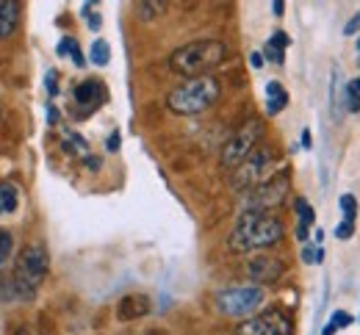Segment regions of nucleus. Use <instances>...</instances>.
Instances as JSON below:
<instances>
[{"label":"nucleus","mask_w":360,"mask_h":335,"mask_svg":"<svg viewBox=\"0 0 360 335\" xmlns=\"http://www.w3.org/2000/svg\"><path fill=\"white\" fill-rule=\"evenodd\" d=\"M271 11H274V14L280 17V14L285 11V3H283V0H274V3H271Z\"/></svg>","instance_id":"473e14b6"},{"label":"nucleus","mask_w":360,"mask_h":335,"mask_svg":"<svg viewBox=\"0 0 360 335\" xmlns=\"http://www.w3.org/2000/svg\"><path fill=\"white\" fill-rule=\"evenodd\" d=\"M47 92H50V95H56V92H58V72H56V70H50V72H47Z\"/></svg>","instance_id":"cd10ccee"},{"label":"nucleus","mask_w":360,"mask_h":335,"mask_svg":"<svg viewBox=\"0 0 360 335\" xmlns=\"http://www.w3.org/2000/svg\"><path fill=\"white\" fill-rule=\"evenodd\" d=\"M64 147L70 150V152H78V155H86V142L81 139V136H75V133H67V142H64Z\"/></svg>","instance_id":"aec40b11"},{"label":"nucleus","mask_w":360,"mask_h":335,"mask_svg":"<svg viewBox=\"0 0 360 335\" xmlns=\"http://www.w3.org/2000/svg\"><path fill=\"white\" fill-rule=\"evenodd\" d=\"M302 261H305V263H321V261H324V249H321V247L305 244V249H302Z\"/></svg>","instance_id":"412c9836"},{"label":"nucleus","mask_w":360,"mask_h":335,"mask_svg":"<svg viewBox=\"0 0 360 335\" xmlns=\"http://www.w3.org/2000/svg\"><path fill=\"white\" fill-rule=\"evenodd\" d=\"M11 247H14L11 236H8L6 230H0V263H6V261H8V255H11Z\"/></svg>","instance_id":"4be33fe9"},{"label":"nucleus","mask_w":360,"mask_h":335,"mask_svg":"<svg viewBox=\"0 0 360 335\" xmlns=\"http://www.w3.org/2000/svg\"><path fill=\"white\" fill-rule=\"evenodd\" d=\"M164 8H167V3H139V14H141V17L158 14V11H164Z\"/></svg>","instance_id":"b1692460"},{"label":"nucleus","mask_w":360,"mask_h":335,"mask_svg":"<svg viewBox=\"0 0 360 335\" xmlns=\"http://www.w3.org/2000/svg\"><path fill=\"white\" fill-rule=\"evenodd\" d=\"M302 147H305V150L314 147V142H311V131H302Z\"/></svg>","instance_id":"f704fd0d"},{"label":"nucleus","mask_w":360,"mask_h":335,"mask_svg":"<svg viewBox=\"0 0 360 335\" xmlns=\"http://www.w3.org/2000/svg\"><path fill=\"white\" fill-rule=\"evenodd\" d=\"M150 310H153V302H150V296H144V294H128V296H122L120 305H117L120 322H136V319L147 316Z\"/></svg>","instance_id":"9b49d317"},{"label":"nucleus","mask_w":360,"mask_h":335,"mask_svg":"<svg viewBox=\"0 0 360 335\" xmlns=\"http://www.w3.org/2000/svg\"><path fill=\"white\" fill-rule=\"evenodd\" d=\"M358 31H360V11H358V14H355V17H352V20H349V22H347V28H344V34L349 37V34H358Z\"/></svg>","instance_id":"c85d7f7f"},{"label":"nucleus","mask_w":360,"mask_h":335,"mask_svg":"<svg viewBox=\"0 0 360 335\" xmlns=\"http://www.w3.org/2000/svg\"><path fill=\"white\" fill-rule=\"evenodd\" d=\"M271 164H274V150L266 147V144L255 147V150L236 166V172H233V189H250V192H252L255 186H261V183L266 180Z\"/></svg>","instance_id":"423d86ee"},{"label":"nucleus","mask_w":360,"mask_h":335,"mask_svg":"<svg viewBox=\"0 0 360 335\" xmlns=\"http://www.w3.org/2000/svg\"><path fill=\"white\" fill-rule=\"evenodd\" d=\"M294 205H297V216H300V225L311 228V225H314V219H316V214H314V208H311V202H308V199H297Z\"/></svg>","instance_id":"a211bd4d"},{"label":"nucleus","mask_w":360,"mask_h":335,"mask_svg":"<svg viewBox=\"0 0 360 335\" xmlns=\"http://www.w3.org/2000/svg\"><path fill=\"white\" fill-rule=\"evenodd\" d=\"M283 233L285 228L277 216L241 211L227 244L233 252H255V249H266V247H274L277 241H283Z\"/></svg>","instance_id":"f257e3e1"},{"label":"nucleus","mask_w":360,"mask_h":335,"mask_svg":"<svg viewBox=\"0 0 360 335\" xmlns=\"http://www.w3.org/2000/svg\"><path fill=\"white\" fill-rule=\"evenodd\" d=\"M103 100H105V89H103L100 81H84V84L75 89V105H81L84 114H91Z\"/></svg>","instance_id":"f8f14e48"},{"label":"nucleus","mask_w":360,"mask_h":335,"mask_svg":"<svg viewBox=\"0 0 360 335\" xmlns=\"http://www.w3.org/2000/svg\"><path fill=\"white\" fill-rule=\"evenodd\" d=\"M47 117H50V125H56V122H58V108L50 105V108H47Z\"/></svg>","instance_id":"72a5a7b5"},{"label":"nucleus","mask_w":360,"mask_h":335,"mask_svg":"<svg viewBox=\"0 0 360 335\" xmlns=\"http://www.w3.org/2000/svg\"><path fill=\"white\" fill-rule=\"evenodd\" d=\"M288 42H291V39H288L283 31H277V34L269 39V45H271V48H277V50H285V48H288Z\"/></svg>","instance_id":"bb28decb"},{"label":"nucleus","mask_w":360,"mask_h":335,"mask_svg":"<svg viewBox=\"0 0 360 335\" xmlns=\"http://www.w3.org/2000/svg\"><path fill=\"white\" fill-rule=\"evenodd\" d=\"M108 61H111V48H108V42H105V39H94V45H91V64L105 67Z\"/></svg>","instance_id":"f3484780"},{"label":"nucleus","mask_w":360,"mask_h":335,"mask_svg":"<svg viewBox=\"0 0 360 335\" xmlns=\"http://www.w3.org/2000/svg\"><path fill=\"white\" fill-rule=\"evenodd\" d=\"M227 58V45L219 39H197V42H188L172 53L169 58V67L188 78H200L205 72H211L214 67H219Z\"/></svg>","instance_id":"f03ea898"},{"label":"nucleus","mask_w":360,"mask_h":335,"mask_svg":"<svg viewBox=\"0 0 360 335\" xmlns=\"http://www.w3.org/2000/svg\"><path fill=\"white\" fill-rule=\"evenodd\" d=\"M266 58H269V61H274V64H283V50L266 45Z\"/></svg>","instance_id":"c756f323"},{"label":"nucleus","mask_w":360,"mask_h":335,"mask_svg":"<svg viewBox=\"0 0 360 335\" xmlns=\"http://www.w3.org/2000/svg\"><path fill=\"white\" fill-rule=\"evenodd\" d=\"M75 50H78V42H75V39H70V37L58 42V55H72Z\"/></svg>","instance_id":"a878e982"},{"label":"nucleus","mask_w":360,"mask_h":335,"mask_svg":"<svg viewBox=\"0 0 360 335\" xmlns=\"http://www.w3.org/2000/svg\"><path fill=\"white\" fill-rule=\"evenodd\" d=\"M120 139H122V136H120V131H114V133L108 136V150H111V152H117V150H120Z\"/></svg>","instance_id":"7c9ffc66"},{"label":"nucleus","mask_w":360,"mask_h":335,"mask_svg":"<svg viewBox=\"0 0 360 335\" xmlns=\"http://www.w3.org/2000/svg\"><path fill=\"white\" fill-rule=\"evenodd\" d=\"M288 172H280L274 178H266L261 186H255L244 199V211H255V214H269L277 205H283L285 194H288Z\"/></svg>","instance_id":"6e6552de"},{"label":"nucleus","mask_w":360,"mask_h":335,"mask_svg":"<svg viewBox=\"0 0 360 335\" xmlns=\"http://www.w3.org/2000/svg\"><path fill=\"white\" fill-rule=\"evenodd\" d=\"M219 97H222L219 81L214 75H200V78H188L180 86H175L167 97V105L180 117H191V114L208 111Z\"/></svg>","instance_id":"7ed1b4c3"},{"label":"nucleus","mask_w":360,"mask_h":335,"mask_svg":"<svg viewBox=\"0 0 360 335\" xmlns=\"http://www.w3.org/2000/svg\"><path fill=\"white\" fill-rule=\"evenodd\" d=\"M266 294L261 286H233L225 288L217 294V305L219 310L230 316V319H247V316H255L264 305Z\"/></svg>","instance_id":"39448f33"},{"label":"nucleus","mask_w":360,"mask_h":335,"mask_svg":"<svg viewBox=\"0 0 360 335\" xmlns=\"http://www.w3.org/2000/svg\"><path fill=\"white\" fill-rule=\"evenodd\" d=\"M17 22H20V3L3 0L0 3V42L17 31Z\"/></svg>","instance_id":"ddd939ff"},{"label":"nucleus","mask_w":360,"mask_h":335,"mask_svg":"<svg viewBox=\"0 0 360 335\" xmlns=\"http://www.w3.org/2000/svg\"><path fill=\"white\" fill-rule=\"evenodd\" d=\"M236 335H294V322L283 308H266L252 319H244Z\"/></svg>","instance_id":"1a4fd4ad"},{"label":"nucleus","mask_w":360,"mask_h":335,"mask_svg":"<svg viewBox=\"0 0 360 335\" xmlns=\"http://www.w3.org/2000/svg\"><path fill=\"white\" fill-rule=\"evenodd\" d=\"M330 324H335V330L349 327V324H352V316H349L347 310H335V313H333V319H330Z\"/></svg>","instance_id":"5701e85b"},{"label":"nucleus","mask_w":360,"mask_h":335,"mask_svg":"<svg viewBox=\"0 0 360 335\" xmlns=\"http://www.w3.org/2000/svg\"><path fill=\"white\" fill-rule=\"evenodd\" d=\"M20 205V192L14 183H0V216L14 214Z\"/></svg>","instance_id":"4468645a"},{"label":"nucleus","mask_w":360,"mask_h":335,"mask_svg":"<svg viewBox=\"0 0 360 335\" xmlns=\"http://www.w3.org/2000/svg\"><path fill=\"white\" fill-rule=\"evenodd\" d=\"M47 258L45 244H25L14 261V275H11V286L17 291L20 299H34L37 288L45 283L47 277Z\"/></svg>","instance_id":"20e7f679"},{"label":"nucleus","mask_w":360,"mask_h":335,"mask_svg":"<svg viewBox=\"0 0 360 335\" xmlns=\"http://www.w3.org/2000/svg\"><path fill=\"white\" fill-rule=\"evenodd\" d=\"M250 64H252L255 70H258V67H264V55H261V53H252V55H250Z\"/></svg>","instance_id":"2f4dec72"},{"label":"nucleus","mask_w":360,"mask_h":335,"mask_svg":"<svg viewBox=\"0 0 360 335\" xmlns=\"http://www.w3.org/2000/svg\"><path fill=\"white\" fill-rule=\"evenodd\" d=\"M352 233H355V222H347V219H344V222L335 228V236H338L341 241L352 239Z\"/></svg>","instance_id":"393cba45"},{"label":"nucleus","mask_w":360,"mask_h":335,"mask_svg":"<svg viewBox=\"0 0 360 335\" xmlns=\"http://www.w3.org/2000/svg\"><path fill=\"white\" fill-rule=\"evenodd\" d=\"M358 50H360V39H358Z\"/></svg>","instance_id":"e433bc0d"},{"label":"nucleus","mask_w":360,"mask_h":335,"mask_svg":"<svg viewBox=\"0 0 360 335\" xmlns=\"http://www.w3.org/2000/svg\"><path fill=\"white\" fill-rule=\"evenodd\" d=\"M341 211H344V219L347 222H355V216H358V199H355V194H341Z\"/></svg>","instance_id":"6ab92c4d"},{"label":"nucleus","mask_w":360,"mask_h":335,"mask_svg":"<svg viewBox=\"0 0 360 335\" xmlns=\"http://www.w3.org/2000/svg\"><path fill=\"white\" fill-rule=\"evenodd\" d=\"M283 272H285V263H283L280 258H274V255H266V252L252 255V258L247 261V277L252 280V286L277 283V280L283 277Z\"/></svg>","instance_id":"9d476101"},{"label":"nucleus","mask_w":360,"mask_h":335,"mask_svg":"<svg viewBox=\"0 0 360 335\" xmlns=\"http://www.w3.org/2000/svg\"><path fill=\"white\" fill-rule=\"evenodd\" d=\"M344 105H347V111H352V114H358L360 111V78L355 81H349L347 84V89H344Z\"/></svg>","instance_id":"dca6fc26"},{"label":"nucleus","mask_w":360,"mask_h":335,"mask_svg":"<svg viewBox=\"0 0 360 335\" xmlns=\"http://www.w3.org/2000/svg\"><path fill=\"white\" fill-rule=\"evenodd\" d=\"M89 25L94 28V31L100 28V17H97V14H89Z\"/></svg>","instance_id":"c9c22d12"},{"label":"nucleus","mask_w":360,"mask_h":335,"mask_svg":"<svg viewBox=\"0 0 360 335\" xmlns=\"http://www.w3.org/2000/svg\"><path fill=\"white\" fill-rule=\"evenodd\" d=\"M266 95H269V105H266V111H269V114H280V111L288 105V92H285L277 81L266 84Z\"/></svg>","instance_id":"2eb2a0df"},{"label":"nucleus","mask_w":360,"mask_h":335,"mask_svg":"<svg viewBox=\"0 0 360 335\" xmlns=\"http://www.w3.org/2000/svg\"><path fill=\"white\" fill-rule=\"evenodd\" d=\"M261 136H264V122L261 119H247L222 147V164H225L227 169H236L258 147Z\"/></svg>","instance_id":"0eeeda50"}]
</instances>
